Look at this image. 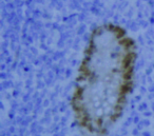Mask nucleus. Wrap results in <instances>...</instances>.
I'll return each mask as SVG.
<instances>
[{
	"mask_svg": "<svg viewBox=\"0 0 154 136\" xmlns=\"http://www.w3.org/2000/svg\"><path fill=\"white\" fill-rule=\"evenodd\" d=\"M135 59V43L122 28L106 23L93 31L72 98L75 117L89 133H105L120 116L133 87Z\"/></svg>",
	"mask_w": 154,
	"mask_h": 136,
	"instance_id": "obj_1",
	"label": "nucleus"
}]
</instances>
